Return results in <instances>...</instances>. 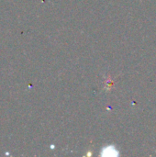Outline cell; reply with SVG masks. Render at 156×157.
<instances>
[{
  "label": "cell",
  "instance_id": "1",
  "mask_svg": "<svg viewBox=\"0 0 156 157\" xmlns=\"http://www.w3.org/2000/svg\"><path fill=\"white\" fill-rule=\"evenodd\" d=\"M116 152H117L116 149H114V148L111 147V146H109V147L106 148L105 150H103V154L107 153V155H117Z\"/></svg>",
  "mask_w": 156,
  "mask_h": 157
}]
</instances>
